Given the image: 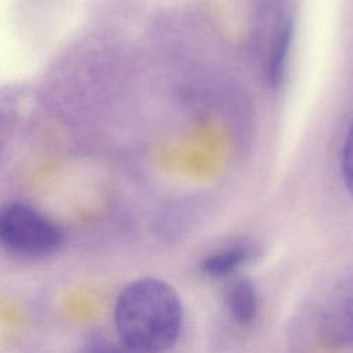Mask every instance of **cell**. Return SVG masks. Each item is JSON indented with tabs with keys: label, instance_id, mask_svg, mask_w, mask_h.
Instances as JSON below:
<instances>
[{
	"label": "cell",
	"instance_id": "ba28073f",
	"mask_svg": "<svg viewBox=\"0 0 353 353\" xmlns=\"http://www.w3.org/2000/svg\"><path fill=\"white\" fill-rule=\"evenodd\" d=\"M80 353H131V352H128L125 347L120 349L119 346L109 343L106 341H95L84 346Z\"/></svg>",
	"mask_w": 353,
	"mask_h": 353
},
{
	"label": "cell",
	"instance_id": "6da1fadb",
	"mask_svg": "<svg viewBox=\"0 0 353 353\" xmlns=\"http://www.w3.org/2000/svg\"><path fill=\"white\" fill-rule=\"evenodd\" d=\"M183 306L168 283L145 277L125 285L114 305V325L131 353H163L178 341Z\"/></svg>",
	"mask_w": 353,
	"mask_h": 353
},
{
	"label": "cell",
	"instance_id": "277c9868",
	"mask_svg": "<svg viewBox=\"0 0 353 353\" xmlns=\"http://www.w3.org/2000/svg\"><path fill=\"white\" fill-rule=\"evenodd\" d=\"M225 306L230 319L240 327L251 325L258 314V292L247 277L232 280L225 290Z\"/></svg>",
	"mask_w": 353,
	"mask_h": 353
},
{
	"label": "cell",
	"instance_id": "52a82bcc",
	"mask_svg": "<svg viewBox=\"0 0 353 353\" xmlns=\"http://www.w3.org/2000/svg\"><path fill=\"white\" fill-rule=\"evenodd\" d=\"M342 175L349 193L353 196V124L346 135L342 150Z\"/></svg>",
	"mask_w": 353,
	"mask_h": 353
},
{
	"label": "cell",
	"instance_id": "3957f363",
	"mask_svg": "<svg viewBox=\"0 0 353 353\" xmlns=\"http://www.w3.org/2000/svg\"><path fill=\"white\" fill-rule=\"evenodd\" d=\"M317 334L328 346H345L353 342V277L339 283L325 299Z\"/></svg>",
	"mask_w": 353,
	"mask_h": 353
},
{
	"label": "cell",
	"instance_id": "8992f818",
	"mask_svg": "<svg viewBox=\"0 0 353 353\" xmlns=\"http://www.w3.org/2000/svg\"><path fill=\"white\" fill-rule=\"evenodd\" d=\"M292 40V25L291 22H285L273 43L270 61H269V80L274 87H279L285 76L287 59Z\"/></svg>",
	"mask_w": 353,
	"mask_h": 353
},
{
	"label": "cell",
	"instance_id": "7a4b0ae2",
	"mask_svg": "<svg viewBox=\"0 0 353 353\" xmlns=\"http://www.w3.org/2000/svg\"><path fill=\"white\" fill-rule=\"evenodd\" d=\"M0 240L12 254L25 258H44L59 250L62 229L36 208L12 203L0 214Z\"/></svg>",
	"mask_w": 353,
	"mask_h": 353
},
{
	"label": "cell",
	"instance_id": "5b68a950",
	"mask_svg": "<svg viewBox=\"0 0 353 353\" xmlns=\"http://www.w3.org/2000/svg\"><path fill=\"white\" fill-rule=\"evenodd\" d=\"M254 255L255 248L251 244L236 243L207 255L200 263V270L205 276L214 279L228 277L236 273L243 265L250 262Z\"/></svg>",
	"mask_w": 353,
	"mask_h": 353
}]
</instances>
